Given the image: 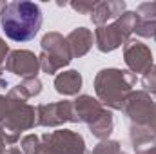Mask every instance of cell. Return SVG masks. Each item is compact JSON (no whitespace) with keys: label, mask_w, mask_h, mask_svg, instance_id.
Masks as SVG:
<instances>
[{"label":"cell","mask_w":156,"mask_h":154,"mask_svg":"<svg viewBox=\"0 0 156 154\" xmlns=\"http://www.w3.org/2000/svg\"><path fill=\"white\" fill-rule=\"evenodd\" d=\"M0 24L5 37L13 42H29L42 26V11L33 2H9L0 11Z\"/></svg>","instance_id":"obj_1"}]
</instances>
